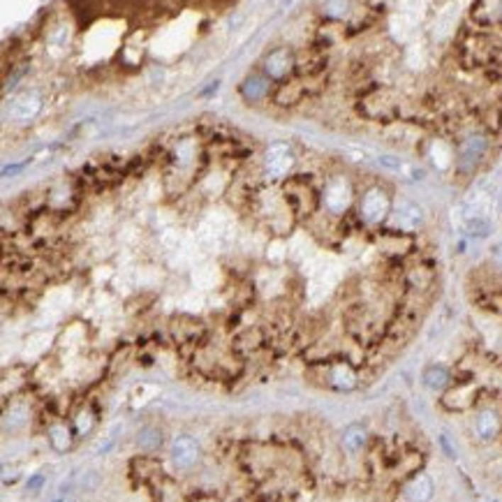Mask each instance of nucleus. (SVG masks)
Instances as JSON below:
<instances>
[{
  "mask_svg": "<svg viewBox=\"0 0 502 502\" xmlns=\"http://www.w3.org/2000/svg\"><path fill=\"white\" fill-rule=\"evenodd\" d=\"M199 456H201L199 442L192 435H179L172 440L169 459H172L176 470H183V472L192 470L199 463Z\"/></svg>",
  "mask_w": 502,
  "mask_h": 502,
  "instance_id": "nucleus-1",
  "label": "nucleus"
},
{
  "mask_svg": "<svg viewBox=\"0 0 502 502\" xmlns=\"http://www.w3.org/2000/svg\"><path fill=\"white\" fill-rule=\"evenodd\" d=\"M391 213V199L382 188H371L361 197V216L366 223H382V220Z\"/></svg>",
  "mask_w": 502,
  "mask_h": 502,
  "instance_id": "nucleus-2",
  "label": "nucleus"
},
{
  "mask_svg": "<svg viewBox=\"0 0 502 502\" xmlns=\"http://www.w3.org/2000/svg\"><path fill=\"white\" fill-rule=\"evenodd\" d=\"M294 164V153L287 144H273L264 155V172L269 179H283Z\"/></svg>",
  "mask_w": 502,
  "mask_h": 502,
  "instance_id": "nucleus-3",
  "label": "nucleus"
},
{
  "mask_svg": "<svg viewBox=\"0 0 502 502\" xmlns=\"http://www.w3.org/2000/svg\"><path fill=\"white\" fill-rule=\"evenodd\" d=\"M489 142L486 137L481 135H472L459 146V155H456V164H459L461 172H472L474 167L481 162V157L486 155Z\"/></svg>",
  "mask_w": 502,
  "mask_h": 502,
  "instance_id": "nucleus-4",
  "label": "nucleus"
},
{
  "mask_svg": "<svg viewBox=\"0 0 502 502\" xmlns=\"http://www.w3.org/2000/svg\"><path fill=\"white\" fill-rule=\"evenodd\" d=\"M324 204H327V208L331 211V213H336V216L345 213V211L350 208V204H352L350 181L342 179V176H338V179H331L327 190H324Z\"/></svg>",
  "mask_w": 502,
  "mask_h": 502,
  "instance_id": "nucleus-5",
  "label": "nucleus"
},
{
  "mask_svg": "<svg viewBox=\"0 0 502 502\" xmlns=\"http://www.w3.org/2000/svg\"><path fill=\"white\" fill-rule=\"evenodd\" d=\"M327 382L331 389H336V391H355L359 386V373L355 366L347 364V361H338V364L329 366Z\"/></svg>",
  "mask_w": 502,
  "mask_h": 502,
  "instance_id": "nucleus-6",
  "label": "nucleus"
},
{
  "mask_svg": "<svg viewBox=\"0 0 502 502\" xmlns=\"http://www.w3.org/2000/svg\"><path fill=\"white\" fill-rule=\"evenodd\" d=\"M472 428H474V435H477L481 442H493V440L500 435L502 419H500V415H498L496 410L481 408L477 415H474Z\"/></svg>",
  "mask_w": 502,
  "mask_h": 502,
  "instance_id": "nucleus-7",
  "label": "nucleus"
},
{
  "mask_svg": "<svg viewBox=\"0 0 502 502\" xmlns=\"http://www.w3.org/2000/svg\"><path fill=\"white\" fill-rule=\"evenodd\" d=\"M433 493H435V484H433V479H430L428 474H424V472L415 474V477H412V479L403 486V498H405V502H430Z\"/></svg>",
  "mask_w": 502,
  "mask_h": 502,
  "instance_id": "nucleus-8",
  "label": "nucleus"
},
{
  "mask_svg": "<svg viewBox=\"0 0 502 502\" xmlns=\"http://www.w3.org/2000/svg\"><path fill=\"white\" fill-rule=\"evenodd\" d=\"M294 67V56L289 49H276L271 51L264 60V72L269 79H285Z\"/></svg>",
  "mask_w": 502,
  "mask_h": 502,
  "instance_id": "nucleus-9",
  "label": "nucleus"
},
{
  "mask_svg": "<svg viewBox=\"0 0 502 502\" xmlns=\"http://www.w3.org/2000/svg\"><path fill=\"white\" fill-rule=\"evenodd\" d=\"M391 216H394V223L398 225L403 232L417 230V227L424 223V213H421V208L417 204H412V201H401V204L394 208Z\"/></svg>",
  "mask_w": 502,
  "mask_h": 502,
  "instance_id": "nucleus-10",
  "label": "nucleus"
},
{
  "mask_svg": "<svg viewBox=\"0 0 502 502\" xmlns=\"http://www.w3.org/2000/svg\"><path fill=\"white\" fill-rule=\"evenodd\" d=\"M47 435H49V445L54 447L58 454H65L72 449L77 433L67 421H54V424L47 428Z\"/></svg>",
  "mask_w": 502,
  "mask_h": 502,
  "instance_id": "nucleus-11",
  "label": "nucleus"
},
{
  "mask_svg": "<svg viewBox=\"0 0 502 502\" xmlns=\"http://www.w3.org/2000/svg\"><path fill=\"white\" fill-rule=\"evenodd\" d=\"M271 91V79L267 74H252L241 84V95L248 102H260L269 95Z\"/></svg>",
  "mask_w": 502,
  "mask_h": 502,
  "instance_id": "nucleus-12",
  "label": "nucleus"
},
{
  "mask_svg": "<svg viewBox=\"0 0 502 502\" xmlns=\"http://www.w3.org/2000/svg\"><path fill=\"white\" fill-rule=\"evenodd\" d=\"M340 442L347 454H359L368 442V428L364 424H350L345 430H342Z\"/></svg>",
  "mask_w": 502,
  "mask_h": 502,
  "instance_id": "nucleus-13",
  "label": "nucleus"
},
{
  "mask_svg": "<svg viewBox=\"0 0 502 502\" xmlns=\"http://www.w3.org/2000/svg\"><path fill=\"white\" fill-rule=\"evenodd\" d=\"M421 382H424L428 389H433V391H445L449 386V382H452V373H449L447 366L433 364V366H428L424 373H421Z\"/></svg>",
  "mask_w": 502,
  "mask_h": 502,
  "instance_id": "nucleus-14",
  "label": "nucleus"
},
{
  "mask_svg": "<svg viewBox=\"0 0 502 502\" xmlns=\"http://www.w3.org/2000/svg\"><path fill=\"white\" fill-rule=\"evenodd\" d=\"M38 111H40V98L38 95H30V93L21 95V98H16L10 104V113L16 121H30Z\"/></svg>",
  "mask_w": 502,
  "mask_h": 502,
  "instance_id": "nucleus-15",
  "label": "nucleus"
},
{
  "mask_svg": "<svg viewBox=\"0 0 502 502\" xmlns=\"http://www.w3.org/2000/svg\"><path fill=\"white\" fill-rule=\"evenodd\" d=\"M162 428H157V426H144L142 430L137 433V447L142 449L144 454H153L157 452V449L162 447Z\"/></svg>",
  "mask_w": 502,
  "mask_h": 502,
  "instance_id": "nucleus-16",
  "label": "nucleus"
},
{
  "mask_svg": "<svg viewBox=\"0 0 502 502\" xmlns=\"http://www.w3.org/2000/svg\"><path fill=\"white\" fill-rule=\"evenodd\" d=\"M95 424H98V412H95L93 408H82L74 415V419H72V428H74V433H77V437H86V435H91L93 433V428H95Z\"/></svg>",
  "mask_w": 502,
  "mask_h": 502,
  "instance_id": "nucleus-17",
  "label": "nucleus"
},
{
  "mask_svg": "<svg viewBox=\"0 0 502 502\" xmlns=\"http://www.w3.org/2000/svg\"><path fill=\"white\" fill-rule=\"evenodd\" d=\"M28 424V408L21 403H12L5 408V430H19Z\"/></svg>",
  "mask_w": 502,
  "mask_h": 502,
  "instance_id": "nucleus-18",
  "label": "nucleus"
},
{
  "mask_svg": "<svg viewBox=\"0 0 502 502\" xmlns=\"http://www.w3.org/2000/svg\"><path fill=\"white\" fill-rule=\"evenodd\" d=\"M440 445H442V449L449 454V459H456V452L452 449V445H449V437L447 435H440Z\"/></svg>",
  "mask_w": 502,
  "mask_h": 502,
  "instance_id": "nucleus-19",
  "label": "nucleus"
},
{
  "mask_svg": "<svg viewBox=\"0 0 502 502\" xmlns=\"http://www.w3.org/2000/svg\"><path fill=\"white\" fill-rule=\"evenodd\" d=\"M493 262L502 269V243H498L496 248H493Z\"/></svg>",
  "mask_w": 502,
  "mask_h": 502,
  "instance_id": "nucleus-20",
  "label": "nucleus"
},
{
  "mask_svg": "<svg viewBox=\"0 0 502 502\" xmlns=\"http://www.w3.org/2000/svg\"><path fill=\"white\" fill-rule=\"evenodd\" d=\"M42 481H44V477L42 474H38V477H33V481H28V489H40Z\"/></svg>",
  "mask_w": 502,
  "mask_h": 502,
  "instance_id": "nucleus-21",
  "label": "nucleus"
},
{
  "mask_svg": "<svg viewBox=\"0 0 502 502\" xmlns=\"http://www.w3.org/2000/svg\"><path fill=\"white\" fill-rule=\"evenodd\" d=\"M197 502H213V500H208V498H201V500H197Z\"/></svg>",
  "mask_w": 502,
  "mask_h": 502,
  "instance_id": "nucleus-22",
  "label": "nucleus"
},
{
  "mask_svg": "<svg viewBox=\"0 0 502 502\" xmlns=\"http://www.w3.org/2000/svg\"><path fill=\"white\" fill-rule=\"evenodd\" d=\"M56 502H63V500H56Z\"/></svg>",
  "mask_w": 502,
  "mask_h": 502,
  "instance_id": "nucleus-23",
  "label": "nucleus"
}]
</instances>
